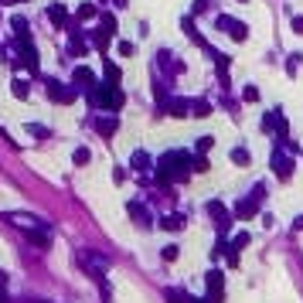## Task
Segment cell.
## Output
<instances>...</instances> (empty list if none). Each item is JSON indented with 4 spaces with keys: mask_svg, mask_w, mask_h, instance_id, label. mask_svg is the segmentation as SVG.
Here are the masks:
<instances>
[{
    "mask_svg": "<svg viewBox=\"0 0 303 303\" xmlns=\"http://www.w3.org/2000/svg\"><path fill=\"white\" fill-rule=\"evenodd\" d=\"M157 180L160 184H170V180H177L188 174V167H191V154L188 150H170V154H164L157 164Z\"/></svg>",
    "mask_w": 303,
    "mask_h": 303,
    "instance_id": "6da1fadb",
    "label": "cell"
},
{
    "mask_svg": "<svg viewBox=\"0 0 303 303\" xmlns=\"http://www.w3.org/2000/svg\"><path fill=\"white\" fill-rule=\"evenodd\" d=\"M262 198H266V188H262V184H256V188H252V194H249V198H242V201L235 204V215H238V218H252V215L259 211Z\"/></svg>",
    "mask_w": 303,
    "mask_h": 303,
    "instance_id": "7a4b0ae2",
    "label": "cell"
},
{
    "mask_svg": "<svg viewBox=\"0 0 303 303\" xmlns=\"http://www.w3.org/2000/svg\"><path fill=\"white\" fill-rule=\"evenodd\" d=\"M215 24H218V27H225V31L232 34L235 41H246V38H249V27H246L242 21H235V17H228V14H218V21H215Z\"/></svg>",
    "mask_w": 303,
    "mask_h": 303,
    "instance_id": "3957f363",
    "label": "cell"
},
{
    "mask_svg": "<svg viewBox=\"0 0 303 303\" xmlns=\"http://www.w3.org/2000/svg\"><path fill=\"white\" fill-rule=\"evenodd\" d=\"M272 167H276V177H290L293 174V157H286V154H280V150H272Z\"/></svg>",
    "mask_w": 303,
    "mask_h": 303,
    "instance_id": "277c9868",
    "label": "cell"
},
{
    "mask_svg": "<svg viewBox=\"0 0 303 303\" xmlns=\"http://www.w3.org/2000/svg\"><path fill=\"white\" fill-rule=\"evenodd\" d=\"M222 290H225V276H222V269L218 272H208V300H222Z\"/></svg>",
    "mask_w": 303,
    "mask_h": 303,
    "instance_id": "5b68a950",
    "label": "cell"
},
{
    "mask_svg": "<svg viewBox=\"0 0 303 303\" xmlns=\"http://www.w3.org/2000/svg\"><path fill=\"white\" fill-rule=\"evenodd\" d=\"M48 92H51V99H58V102H72L75 99V92L62 89V82H48Z\"/></svg>",
    "mask_w": 303,
    "mask_h": 303,
    "instance_id": "8992f818",
    "label": "cell"
},
{
    "mask_svg": "<svg viewBox=\"0 0 303 303\" xmlns=\"http://www.w3.org/2000/svg\"><path fill=\"white\" fill-rule=\"evenodd\" d=\"M232 164H238V167H249V164H252V154H249L246 146H235V150H232Z\"/></svg>",
    "mask_w": 303,
    "mask_h": 303,
    "instance_id": "52a82bcc",
    "label": "cell"
},
{
    "mask_svg": "<svg viewBox=\"0 0 303 303\" xmlns=\"http://www.w3.org/2000/svg\"><path fill=\"white\" fill-rule=\"evenodd\" d=\"M160 225H164L167 232H180V228H184V215H167Z\"/></svg>",
    "mask_w": 303,
    "mask_h": 303,
    "instance_id": "ba28073f",
    "label": "cell"
},
{
    "mask_svg": "<svg viewBox=\"0 0 303 303\" xmlns=\"http://www.w3.org/2000/svg\"><path fill=\"white\" fill-rule=\"evenodd\" d=\"M208 112H211V106H208L204 99H194V102H191V116H198V119H204Z\"/></svg>",
    "mask_w": 303,
    "mask_h": 303,
    "instance_id": "9c48e42d",
    "label": "cell"
},
{
    "mask_svg": "<svg viewBox=\"0 0 303 303\" xmlns=\"http://www.w3.org/2000/svg\"><path fill=\"white\" fill-rule=\"evenodd\" d=\"M249 242H252V238H249V232H238V235L232 238V249H235V252H238V249H246Z\"/></svg>",
    "mask_w": 303,
    "mask_h": 303,
    "instance_id": "30bf717a",
    "label": "cell"
},
{
    "mask_svg": "<svg viewBox=\"0 0 303 303\" xmlns=\"http://www.w3.org/2000/svg\"><path fill=\"white\" fill-rule=\"evenodd\" d=\"M48 17H51L55 24H65V7H58V4H55V7L48 11Z\"/></svg>",
    "mask_w": 303,
    "mask_h": 303,
    "instance_id": "8fae6325",
    "label": "cell"
},
{
    "mask_svg": "<svg viewBox=\"0 0 303 303\" xmlns=\"http://www.w3.org/2000/svg\"><path fill=\"white\" fill-rule=\"evenodd\" d=\"M146 164H150V157H146L143 150H140V154H133V167H136V170H146Z\"/></svg>",
    "mask_w": 303,
    "mask_h": 303,
    "instance_id": "7c38bea8",
    "label": "cell"
},
{
    "mask_svg": "<svg viewBox=\"0 0 303 303\" xmlns=\"http://www.w3.org/2000/svg\"><path fill=\"white\" fill-rule=\"evenodd\" d=\"M75 82H85V85H92V72H89V68H75Z\"/></svg>",
    "mask_w": 303,
    "mask_h": 303,
    "instance_id": "4fadbf2b",
    "label": "cell"
},
{
    "mask_svg": "<svg viewBox=\"0 0 303 303\" xmlns=\"http://www.w3.org/2000/svg\"><path fill=\"white\" fill-rule=\"evenodd\" d=\"M96 126H99V133H106V136H109L112 130H116V119H99Z\"/></svg>",
    "mask_w": 303,
    "mask_h": 303,
    "instance_id": "5bb4252c",
    "label": "cell"
},
{
    "mask_svg": "<svg viewBox=\"0 0 303 303\" xmlns=\"http://www.w3.org/2000/svg\"><path fill=\"white\" fill-rule=\"evenodd\" d=\"M106 79H109L112 85L119 82V68H116V65H109V62H106Z\"/></svg>",
    "mask_w": 303,
    "mask_h": 303,
    "instance_id": "9a60e30c",
    "label": "cell"
},
{
    "mask_svg": "<svg viewBox=\"0 0 303 303\" xmlns=\"http://www.w3.org/2000/svg\"><path fill=\"white\" fill-rule=\"evenodd\" d=\"M215 146V140L211 136H201V140H198V154H204V150H211Z\"/></svg>",
    "mask_w": 303,
    "mask_h": 303,
    "instance_id": "2e32d148",
    "label": "cell"
},
{
    "mask_svg": "<svg viewBox=\"0 0 303 303\" xmlns=\"http://www.w3.org/2000/svg\"><path fill=\"white\" fill-rule=\"evenodd\" d=\"M14 96H21V99H24V96H27V82H21V79L14 82Z\"/></svg>",
    "mask_w": 303,
    "mask_h": 303,
    "instance_id": "e0dca14e",
    "label": "cell"
},
{
    "mask_svg": "<svg viewBox=\"0 0 303 303\" xmlns=\"http://www.w3.org/2000/svg\"><path fill=\"white\" fill-rule=\"evenodd\" d=\"M242 99H246V102H256V99H259V89H252V85H249V89L242 92Z\"/></svg>",
    "mask_w": 303,
    "mask_h": 303,
    "instance_id": "ac0fdd59",
    "label": "cell"
},
{
    "mask_svg": "<svg viewBox=\"0 0 303 303\" xmlns=\"http://www.w3.org/2000/svg\"><path fill=\"white\" fill-rule=\"evenodd\" d=\"M85 160H89V150L79 146V150H75V164H85Z\"/></svg>",
    "mask_w": 303,
    "mask_h": 303,
    "instance_id": "d6986e66",
    "label": "cell"
},
{
    "mask_svg": "<svg viewBox=\"0 0 303 303\" xmlns=\"http://www.w3.org/2000/svg\"><path fill=\"white\" fill-rule=\"evenodd\" d=\"M194 170H198V174H204V170H208V160H204V157H194Z\"/></svg>",
    "mask_w": 303,
    "mask_h": 303,
    "instance_id": "ffe728a7",
    "label": "cell"
},
{
    "mask_svg": "<svg viewBox=\"0 0 303 303\" xmlns=\"http://www.w3.org/2000/svg\"><path fill=\"white\" fill-rule=\"evenodd\" d=\"M92 14H96V7H92V4H85V7H79V17H92Z\"/></svg>",
    "mask_w": 303,
    "mask_h": 303,
    "instance_id": "44dd1931",
    "label": "cell"
},
{
    "mask_svg": "<svg viewBox=\"0 0 303 303\" xmlns=\"http://www.w3.org/2000/svg\"><path fill=\"white\" fill-rule=\"evenodd\" d=\"M164 259H167V262H170V259H177V246H167V249H164Z\"/></svg>",
    "mask_w": 303,
    "mask_h": 303,
    "instance_id": "7402d4cb",
    "label": "cell"
},
{
    "mask_svg": "<svg viewBox=\"0 0 303 303\" xmlns=\"http://www.w3.org/2000/svg\"><path fill=\"white\" fill-rule=\"evenodd\" d=\"M119 55H133V45H130V41H119Z\"/></svg>",
    "mask_w": 303,
    "mask_h": 303,
    "instance_id": "603a6c76",
    "label": "cell"
},
{
    "mask_svg": "<svg viewBox=\"0 0 303 303\" xmlns=\"http://www.w3.org/2000/svg\"><path fill=\"white\" fill-rule=\"evenodd\" d=\"M293 31H296V34H303V17H293Z\"/></svg>",
    "mask_w": 303,
    "mask_h": 303,
    "instance_id": "cb8c5ba5",
    "label": "cell"
},
{
    "mask_svg": "<svg viewBox=\"0 0 303 303\" xmlns=\"http://www.w3.org/2000/svg\"><path fill=\"white\" fill-rule=\"evenodd\" d=\"M296 228H303V215H300V218H296Z\"/></svg>",
    "mask_w": 303,
    "mask_h": 303,
    "instance_id": "d4e9b609",
    "label": "cell"
},
{
    "mask_svg": "<svg viewBox=\"0 0 303 303\" xmlns=\"http://www.w3.org/2000/svg\"><path fill=\"white\" fill-rule=\"evenodd\" d=\"M0 303H4V296H0Z\"/></svg>",
    "mask_w": 303,
    "mask_h": 303,
    "instance_id": "484cf974",
    "label": "cell"
}]
</instances>
